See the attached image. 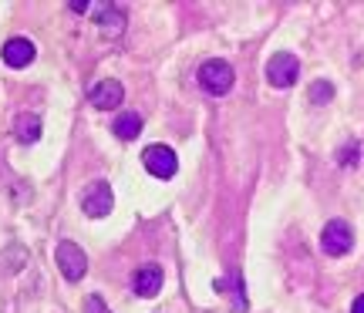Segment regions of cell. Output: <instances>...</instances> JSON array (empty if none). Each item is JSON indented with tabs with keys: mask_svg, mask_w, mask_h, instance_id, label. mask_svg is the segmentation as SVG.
Returning a JSON list of instances; mask_svg holds the SVG:
<instances>
[{
	"mask_svg": "<svg viewBox=\"0 0 364 313\" xmlns=\"http://www.w3.org/2000/svg\"><path fill=\"white\" fill-rule=\"evenodd\" d=\"M233 81H236L233 65L223 61V57H209V61H203V67H199V84H203V92L213 94V98L230 94Z\"/></svg>",
	"mask_w": 364,
	"mask_h": 313,
	"instance_id": "1",
	"label": "cell"
},
{
	"mask_svg": "<svg viewBox=\"0 0 364 313\" xmlns=\"http://www.w3.org/2000/svg\"><path fill=\"white\" fill-rule=\"evenodd\" d=\"M54 263H58V270L65 276L68 283H78L85 280L88 273V256H85V249L78 243H71V239H61L58 246H54Z\"/></svg>",
	"mask_w": 364,
	"mask_h": 313,
	"instance_id": "2",
	"label": "cell"
},
{
	"mask_svg": "<svg viewBox=\"0 0 364 313\" xmlns=\"http://www.w3.org/2000/svg\"><path fill=\"white\" fill-rule=\"evenodd\" d=\"M112 209H115V192H112V185L105 179H95V182L81 189V212L88 219H105Z\"/></svg>",
	"mask_w": 364,
	"mask_h": 313,
	"instance_id": "3",
	"label": "cell"
},
{
	"mask_svg": "<svg viewBox=\"0 0 364 313\" xmlns=\"http://www.w3.org/2000/svg\"><path fill=\"white\" fill-rule=\"evenodd\" d=\"M142 165L149 169V175H156V179H162V182H169L172 175L179 172V155H176V148L156 142L142 152Z\"/></svg>",
	"mask_w": 364,
	"mask_h": 313,
	"instance_id": "4",
	"label": "cell"
},
{
	"mask_svg": "<svg viewBox=\"0 0 364 313\" xmlns=\"http://www.w3.org/2000/svg\"><path fill=\"white\" fill-rule=\"evenodd\" d=\"M297 78H300V61L290 51H277L267 61V81L273 88H290V84H297Z\"/></svg>",
	"mask_w": 364,
	"mask_h": 313,
	"instance_id": "5",
	"label": "cell"
},
{
	"mask_svg": "<svg viewBox=\"0 0 364 313\" xmlns=\"http://www.w3.org/2000/svg\"><path fill=\"white\" fill-rule=\"evenodd\" d=\"M354 246V229L348 226L344 219H331L324 226V233H321V249H324L327 256H344V253H351Z\"/></svg>",
	"mask_w": 364,
	"mask_h": 313,
	"instance_id": "6",
	"label": "cell"
},
{
	"mask_svg": "<svg viewBox=\"0 0 364 313\" xmlns=\"http://www.w3.org/2000/svg\"><path fill=\"white\" fill-rule=\"evenodd\" d=\"M122 98H125V88H122V81H115V78L98 81L88 92L91 108H98V111H115L118 104H122Z\"/></svg>",
	"mask_w": 364,
	"mask_h": 313,
	"instance_id": "7",
	"label": "cell"
},
{
	"mask_svg": "<svg viewBox=\"0 0 364 313\" xmlns=\"http://www.w3.org/2000/svg\"><path fill=\"white\" fill-rule=\"evenodd\" d=\"M34 54H38V48H34V40H31V38H11L7 44H4L0 57H4V65H7V67H14V71H24V67L34 61Z\"/></svg>",
	"mask_w": 364,
	"mask_h": 313,
	"instance_id": "8",
	"label": "cell"
},
{
	"mask_svg": "<svg viewBox=\"0 0 364 313\" xmlns=\"http://www.w3.org/2000/svg\"><path fill=\"white\" fill-rule=\"evenodd\" d=\"M162 283H166L162 270H159L156 263H149V266H142V270H135V276H132V293L142 297V300H152L159 290H162Z\"/></svg>",
	"mask_w": 364,
	"mask_h": 313,
	"instance_id": "9",
	"label": "cell"
},
{
	"mask_svg": "<svg viewBox=\"0 0 364 313\" xmlns=\"http://www.w3.org/2000/svg\"><path fill=\"white\" fill-rule=\"evenodd\" d=\"M98 11L102 13H91V17H95V24L102 27L105 38H122V31H125V11L115 7V4H98Z\"/></svg>",
	"mask_w": 364,
	"mask_h": 313,
	"instance_id": "10",
	"label": "cell"
},
{
	"mask_svg": "<svg viewBox=\"0 0 364 313\" xmlns=\"http://www.w3.org/2000/svg\"><path fill=\"white\" fill-rule=\"evenodd\" d=\"M41 131H44V125H41V118L34 111H21L17 121H14V138L21 145H34L41 138Z\"/></svg>",
	"mask_w": 364,
	"mask_h": 313,
	"instance_id": "11",
	"label": "cell"
},
{
	"mask_svg": "<svg viewBox=\"0 0 364 313\" xmlns=\"http://www.w3.org/2000/svg\"><path fill=\"white\" fill-rule=\"evenodd\" d=\"M142 128H145V121H142V115H135V111H122V115L112 121V131H115L122 142L139 138V135H142Z\"/></svg>",
	"mask_w": 364,
	"mask_h": 313,
	"instance_id": "12",
	"label": "cell"
},
{
	"mask_svg": "<svg viewBox=\"0 0 364 313\" xmlns=\"http://www.w3.org/2000/svg\"><path fill=\"white\" fill-rule=\"evenodd\" d=\"M331 98H334V84H331L327 78H317V81H314V84H311V101L314 104H327Z\"/></svg>",
	"mask_w": 364,
	"mask_h": 313,
	"instance_id": "13",
	"label": "cell"
},
{
	"mask_svg": "<svg viewBox=\"0 0 364 313\" xmlns=\"http://www.w3.org/2000/svg\"><path fill=\"white\" fill-rule=\"evenodd\" d=\"M341 165H354L358 158H361V145H354V142H348L344 145V152H341Z\"/></svg>",
	"mask_w": 364,
	"mask_h": 313,
	"instance_id": "14",
	"label": "cell"
},
{
	"mask_svg": "<svg viewBox=\"0 0 364 313\" xmlns=\"http://www.w3.org/2000/svg\"><path fill=\"white\" fill-rule=\"evenodd\" d=\"M85 313H112V310H108V303H105L98 293H91L88 300H85Z\"/></svg>",
	"mask_w": 364,
	"mask_h": 313,
	"instance_id": "15",
	"label": "cell"
},
{
	"mask_svg": "<svg viewBox=\"0 0 364 313\" xmlns=\"http://www.w3.org/2000/svg\"><path fill=\"white\" fill-rule=\"evenodd\" d=\"M351 313H364V293H361V297H358V300L351 303Z\"/></svg>",
	"mask_w": 364,
	"mask_h": 313,
	"instance_id": "16",
	"label": "cell"
}]
</instances>
